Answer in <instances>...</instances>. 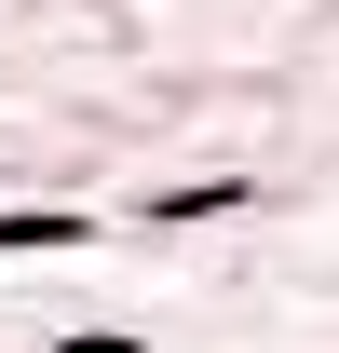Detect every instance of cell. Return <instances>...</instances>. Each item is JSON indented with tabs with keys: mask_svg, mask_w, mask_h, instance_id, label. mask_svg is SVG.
Segmentation results:
<instances>
[{
	"mask_svg": "<svg viewBox=\"0 0 339 353\" xmlns=\"http://www.w3.org/2000/svg\"><path fill=\"white\" fill-rule=\"evenodd\" d=\"M28 245H82L68 204H0V259H28Z\"/></svg>",
	"mask_w": 339,
	"mask_h": 353,
	"instance_id": "1",
	"label": "cell"
},
{
	"mask_svg": "<svg viewBox=\"0 0 339 353\" xmlns=\"http://www.w3.org/2000/svg\"><path fill=\"white\" fill-rule=\"evenodd\" d=\"M54 353H150V340H54Z\"/></svg>",
	"mask_w": 339,
	"mask_h": 353,
	"instance_id": "2",
	"label": "cell"
}]
</instances>
